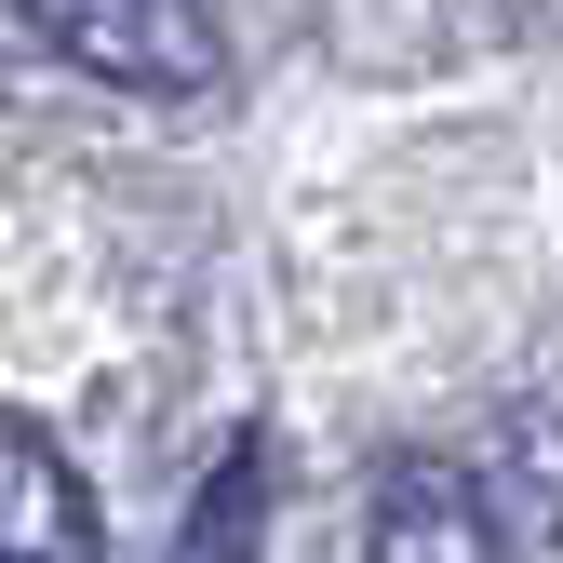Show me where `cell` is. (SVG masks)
Wrapping results in <instances>:
<instances>
[{
  "mask_svg": "<svg viewBox=\"0 0 563 563\" xmlns=\"http://www.w3.org/2000/svg\"><path fill=\"white\" fill-rule=\"evenodd\" d=\"M14 14L121 95H201L216 81V0H14Z\"/></svg>",
  "mask_w": 563,
  "mask_h": 563,
  "instance_id": "obj_1",
  "label": "cell"
},
{
  "mask_svg": "<svg viewBox=\"0 0 563 563\" xmlns=\"http://www.w3.org/2000/svg\"><path fill=\"white\" fill-rule=\"evenodd\" d=\"M41 550H54V563H95L108 523H95V497H81V470L41 443V416L0 402V563H41Z\"/></svg>",
  "mask_w": 563,
  "mask_h": 563,
  "instance_id": "obj_2",
  "label": "cell"
}]
</instances>
